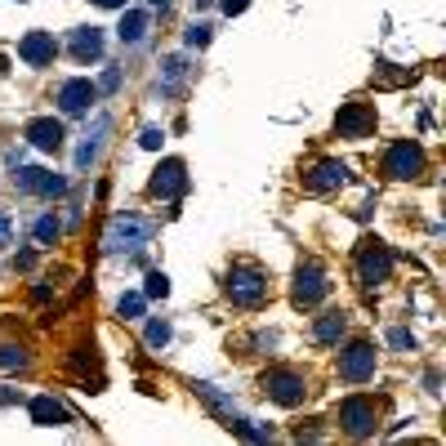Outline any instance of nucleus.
Segmentation results:
<instances>
[{
    "instance_id": "1",
    "label": "nucleus",
    "mask_w": 446,
    "mask_h": 446,
    "mask_svg": "<svg viewBox=\"0 0 446 446\" xmlns=\"http://www.w3.org/2000/svg\"><path fill=\"white\" fill-rule=\"evenodd\" d=\"M148 237H152L148 219H139V214H116V219L107 223V232H103V250L107 255H134V250L148 246Z\"/></svg>"
},
{
    "instance_id": "2",
    "label": "nucleus",
    "mask_w": 446,
    "mask_h": 446,
    "mask_svg": "<svg viewBox=\"0 0 446 446\" xmlns=\"http://www.w3.org/2000/svg\"><path fill=\"white\" fill-rule=\"evenodd\" d=\"M228 299L241 308H255L268 299V277L255 272V268H232L228 272Z\"/></svg>"
},
{
    "instance_id": "3",
    "label": "nucleus",
    "mask_w": 446,
    "mask_h": 446,
    "mask_svg": "<svg viewBox=\"0 0 446 446\" xmlns=\"http://www.w3.org/2000/svg\"><path fill=\"white\" fill-rule=\"evenodd\" d=\"M263 393H268L277 406H299L308 397V384H304V375H295V370H268V375H263Z\"/></svg>"
},
{
    "instance_id": "4",
    "label": "nucleus",
    "mask_w": 446,
    "mask_h": 446,
    "mask_svg": "<svg viewBox=\"0 0 446 446\" xmlns=\"http://www.w3.org/2000/svg\"><path fill=\"white\" fill-rule=\"evenodd\" d=\"M326 295H330L326 272H321L317 263H304V268L295 272V291H291V299H295L299 308H312V304H321Z\"/></svg>"
},
{
    "instance_id": "5",
    "label": "nucleus",
    "mask_w": 446,
    "mask_h": 446,
    "mask_svg": "<svg viewBox=\"0 0 446 446\" xmlns=\"http://www.w3.org/2000/svg\"><path fill=\"white\" fill-rule=\"evenodd\" d=\"M18 192H32V197H63L67 192V179L54 174V170H41V165H22L14 174Z\"/></svg>"
},
{
    "instance_id": "6",
    "label": "nucleus",
    "mask_w": 446,
    "mask_h": 446,
    "mask_svg": "<svg viewBox=\"0 0 446 446\" xmlns=\"http://www.w3.org/2000/svg\"><path fill=\"white\" fill-rule=\"evenodd\" d=\"M419 170H424V152H419L411 139L393 143L389 156H384V174H389V179H415Z\"/></svg>"
},
{
    "instance_id": "7",
    "label": "nucleus",
    "mask_w": 446,
    "mask_h": 446,
    "mask_svg": "<svg viewBox=\"0 0 446 446\" xmlns=\"http://www.w3.org/2000/svg\"><path fill=\"white\" fill-rule=\"evenodd\" d=\"M340 375L348 384H361V379H370L375 375V344H348L344 353H340Z\"/></svg>"
},
{
    "instance_id": "8",
    "label": "nucleus",
    "mask_w": 446,
    "mask_h": 446,
    "mask_svg": "<svg viewBox=\"0 0 446 446\" xmlns=\"http://www.w3.org/2000/svg\"><path fill=\"white\" fill-rule=\"evenodd\" d=\"M340 424L353 433V438H370V433H375V406H370L366 397H348L340 406Z\"/></svg>"
},
{
    "instance_id": "9",
    "label": "nucleus",
    "mask_w": 446,
    "mask_h": 446,
    "mask_svg": "<svg viewBox=\"0 0 446 446\" xmlns=\"http://www.w3.org/2000/svg\"><path fill=\"white\" fill-rule=\"evenodd\" d=\"M54 54H58V45H54V36L50 32H27L18 41V58L27 67H45V63H54Z\"/></svg>"
},
{
    "instance_id": "10",
    "label": "nucleus",
    "mask_w": 446,
    "mask_h": 446,
    "mask_svg": "<svg viewBox=\"0 0 446 446\" xmlns=\"http://www.w3.org/2000/svg\"><path fill=\"white\" fill-rule=\"evenodd\" d=\"M183 188H188V170H183V161H161V165H156V174H152V197L174 201Z\"/></svg>"
},
{
    "instance_id": "11",
    "label": "nucleus",
    "mask_w": 446,
    "mask_h": 446,
    "mask_svg": "<svg viewBox=\"0 0 446 446\" xmlns=\"http://www.w3.org/2000/svg\"><path fill=\"white\" fill-rule=\"evenodd\" d=\"M389 272H393V255L379 241H366V250H361V281L379 286V281H389Z\"/></svg>"
},
{
    "instance_id": "12",
    "label": "nucleus",
    "mask_w": 446,
    "mask_h": 446,
    "mask_svg": "<svg viewBox=\"0 0 446 446\" xmlns=\"http://www.w3.org/2000/svg\"><path fill=\"white\" fill-rule=\"evenodd\" d=\"M308 192H330V188H344L348 183V165L344 161H317L312 170L304 174Z\"/></svg>"
},
{
    "instance_id": "13",
    "label": "nucleus",
    "mask_w": 446,
    "mask_h": 446,
    "mask_svg": "<svg viewBox=\"0 0 446 446\" xmlns=\"http://www.w3.org/2000/svg\"><path fill=\"white\" fill-rule=\"evenodd\" d=\"M99 99V90L90 85V81H67L63 90H58V107H63L67 116H81V112H90V103Z\"/></svg>"
},
{
    "instance_id": "14",
    "label": "nucleus",
    "mask_w": 446,
    "mask_h": 446,
    "mask_svg": "<svg viewBox=\"0 0 446 446\" xmlns=\"http://www.w3.org/2000/svg\"><path fill=\"white\" fill-rule=\"evenodd\" d=\"M335 125H340V134H344V139H366V134H370V125H375V116H370V107H366V103H348Z\"/></svg>"
},
{
    "instance_id": "15",
    "label": "nucleus",
    "mask_w": 446,
    "mask_h": 446,
    "mask_svg": "<svg viewBox=\"0 0 446 446\" xmlns=\"http://www.w3.org/2000/svg\"><path fill=\"white\" fill-rule=\"evenodd\" d=\"M63 125H58V120L54 116H41V120H32V125H27V143H32V148H41V152H58V148H63Z\"/></svg>"
},
{
    "instance_id": "16",
    "label": "nucleus",
    "mask_w": 446,
    "mask_h": 446,
    "mask_svg": "<svg viewBox=\"0 0 446 446\" xmlns=\"http://www.w3.org/2000/svg\"><path fill=\"white\" fill-rule=\"evenodd\" d=\"M32 424H41V428H54V424H67V406L63 402H54V397H32Z\"/></svg>"
},
{
    "instance_id": "17",
    "label": "nucleus",
    "mask_w": 446,
    "mask_h": 446,
    "mask_svg": "<svg viewBox=\"0 0 446 446\" xmlns=\"http://www.w3.org/2000/svg\"><path fill=\"white\" fill-rule=\"evenodd\" d=\"M71 54H76V63H94V58H103V32L99 27H81L71 36Z\"/></svg>"
},
{
    "instance_id": "18",
    "label": "nucleus",
    "mask_w": 446,
    "mask_h": 446,
    "mask_svg": "<svg viewBox=\"0 0 446 446\" xmlns=\"http://www.w3.org/2000/svg\"><path fill=\"white\" fill-rule=\"evenodd\" d=\"M107 130H112V120H107V116H99V120H94V130L85 134V143L76 148V170H90V165H94V156H99V148H103V134H107Z\"/></svg>"
},
{
    "instance_id": "19",
    "label": "nucleus",
    "mask_w": 446,
    "mask_h": 446,
    "mask_svg": "<svg viewBox=\"0 0 446 446\" xmlns=\"http://www.w3.org/2000/svg\"><path fill=\"white\" fill-rule=\"evenodd\" d=\"M116 36H120L125 45H139L143 36H148V14H143V9H130V14H120Z\"/></svg>"
},
{
    "instance_id": "20",
    "label": "nucleus",
    "mask_w": 446,
    "mask_h": 446,
    "mask_svg": "<svg viewBox=\"0 0 446 446\" xmlns=\"http://www.w3.org/2000/svg\"><path fill=\"white\" fill-rule=\"evenodd\" d=\"M344 326H348V317H344V312H326V317H317L312 335H317V344H335V340L344 335Z\"/></svg>"
},
{
    "instance_id": "21",
    "label": "nucleus",
    "mask_w": 446,
    "mask_h": 446,
    "mask_svg": "<svg viewBox=\"0 0 446 446\" xmlns=\"http://www.w3.org/2000/svg\"><path fill=\"white\" fill-rule=\"evenodd\" d=\"M32 237H36V246H54L58 237H63V219L50 210V214H41L36 219V228H32Z\"/></svg>"
},
{
    "instance_id": "22",
    "label": "nucleus",
    "mask_w": 446,
    "mask_h": 446,
    "mask_svg": "<svg viewBox=\"0 0 446 446\" xmlns=\"http://www.w3.org/2000/svg\"><path fill=\"white\" fill-rule=\"evenodd\" d=\"M183 76H188V63H183V58H165V81H161V94H179Z\"/></svg>"
},
{
    "instance_id": "23",
    "label": "nucleus",
    "mask_w": 446,
    "mask_h": 446,
    "mask_svg": "<svg viewBox=\"0 0 446 446\" xmlns=\"http://www.w3.org/2000/svg\"><path fill=\"white\" fill-rule=\"evenodd\" d=\"M22 366H27V348L0 344V370H22Z\"/></svg>"
},
{
    "instance_id": "24",
    "label": "nucleus",
    "mask_w": 446,
    "mask_h": 446,
    "mask_svg": "<svg viewBox=\"0 0 446 446\" xmlns=\"http://www.w3.org/2000/svg\"><path fill=\"white\" fill-rule=\"evenodd\" d=\"M165 344H170V321L152 317L148 321V348H165Z\"/></svg>"
},
{
    "instance_id": "25",
    "label": "nucleus",
    "mask_w": 446,
    "mask_h": 446,
    "mask_svg": "<svg viewBox=\"0 0 446 446\" xmlns=\"http://www.w3.org/2000/svg\"><path fill=\"white\" fill-rule=\"evenodd\" d=\"M143 291H148V299H165V295H170V277H165V272H148V286H143Z\"/></svg>"
},
{
    "instance_id": "26",
    "label": "nucleus",
    "mask_w": 446,
    "mask_h": 446,
    "mask_svg": "<svg viewBox=\"0 0 446 446\" xmlns=\"http://www.w3.org/2000/svg\"><path fill=\"white\" fill-rule=\"evenodd\" d=\"M116 312H120V317H130V321L143 317V295H120L116 299Z\"/></svg>"
},
{
    "instance_id": "27",
    "label": "nucleus",
    "mask_w": 446,
    "mask_h": 446,
    "mask_svg": "<svg viewBox=\"0 0 446 446\" xmlns=\"http://www.w3.org/2000/svg\"><path fill=\"white\" fill-rule=\"evenodd\" d=\"M14 246V219H9V210H0V250Z\"/></svg>"
},
{
    "instance_id": "28",
    "label": "nucleus",
    "mask_w": 446,
    "mask_h": 446,
    "mask_svg": "<svg viewBox=\"0 0 446 446\" xmlns=\"http://www.w3.org/2000/svg\"><path fill=\"white\" fill-rule=\"evenodd\" d=\"M143 148H148V152H156V148H161V143H165V130H156V125H148V130H143Z\"/></svg>"
},
{
    "instance_id": "29",
    "label": "nucleus",
    "mask_w": 446,
    "mask_h": 446,
    "mask_svg": "<svg viewBox=\"0 0 446 446\" xmlns=\"http://www.w3.org/2000/svg\"><path fill=\"white\" fill-rule=\"evenodd\" d=\"M210 41V27H206V22H192V27H188V45H206Z\"/></svg>"
},
{
    "instance_id": "30",
    "label": "nucleus",
    "mask_w": 446,
    "mask_h": 446,
    "mask_svg": "<svg viewBox=\"0 0 446 446\" xmlns=\"http://www.w3.org/2000/svg\"><path fill=\"white\" fill-rule=\"evenodd\" d=\"M94 90H103V94L120 90V71H116V67H112V71H103V81H99V85H94Z\"/></svg>"
},
{
    "instance_id": "31",
    "label": "nucleus",
    "mask_w": 446,
    "mask_h": 446,
    "mask_svg": "<svg viewBox=\"0 0 446 446\" xmlns=\"http://www.w3.org/2000/svg\"><path fill=\"white\" fill-rule=\"evenodd\" d=\"M389 344H393V348H415L411 330H393V335H389Z\"/></svg>"
},
{
    "instance_id": "32",
    "label": "nucleus",
    "mask_w": 446,
    "mask_h": 446,
    "mask_svg": "<svg viewBox=\"0 0 446 446\" xmlns=\"http://www.w3.org/2000/svg\"><path fill=\"white\" fill-rule=\"evenodd\" d=\"M246 5H250V0H223V14H241Z\"/></svg>"
},
{
    "instance_id": "33",
    "label": "nucleus",
    "mask_w": 446,
    "mask_h": 446,
    "mask_svg": "<svg viewBox=\"0 0 446 446\" xmlns=\"http://www.w3.org/2000/svg\"><path fill=\"white\" fill-rule=\"evenodd\" d=\"M14 263H18V268H22V272H27V268H32V263H36V255H32V250H22V255H18Z\"/></svg>"
},
{
    "instance_id": "34",
    "label": "nucleus",
    "mask_w": 446,
    "mask_h": 446,
    "mask_svg": "<svg viewBox=\"0 0 446 446\" xmlns=\"http://www.w3.org/2000/svg\"><path fill=\"white\" fill-rule=\"evenodd\" d=\"M94 5H103V9H120L125 0H94Z\"/></svg>"
},
{
    "instance_id": "35",
    "label": "nucleus",
    "mask_w": 446,
    "mask_h": 446,
    "mask_svg": "<svg viewBox=\"0 0 446 446\" xmlns=\"http://www.w3.org/2000/svg\"><path fill=\"white\" fill-rule=\"evenodd\" d=\"M152 5H161V9H165V5H170V0H152Z\"/></svg>"
}]
</instances>
